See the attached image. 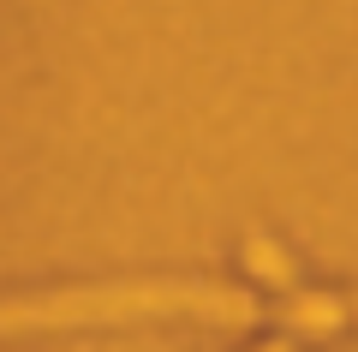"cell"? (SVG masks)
Segmentation results:
<instances>
[{
  "instance_id": "obj_1",
  "label": "cell",
  "mask_w": 358,
  "mask_h": 352,
  "mask_svg": "<svg viewBox=\"0 0 358 352\" xmlns=\"http://www.w3.org/2000/svg\"><path fill=\"white\" fill-rule=\"evenodd\" d=\"M245 263H251L257 281H268V287H281V293H299V275H293V263H287V251H281V245H268L263 233L245 239Z\"/></svg>"
},
{
  "instance_id": "obj_2",
  "label": "cell",
  "mask_w": 358,
  "mask_h": 352,
  "mask_svg": "<svg viewBox=\"0 0 358 352\" xmlns=\"http://www.w3.org/2000/svg\"><path fill=\"white\" fill-rule=\"evenodd\" d=\"M263 352H293V340H275V346H263Z\"/></svg>"
}]
</instances>
